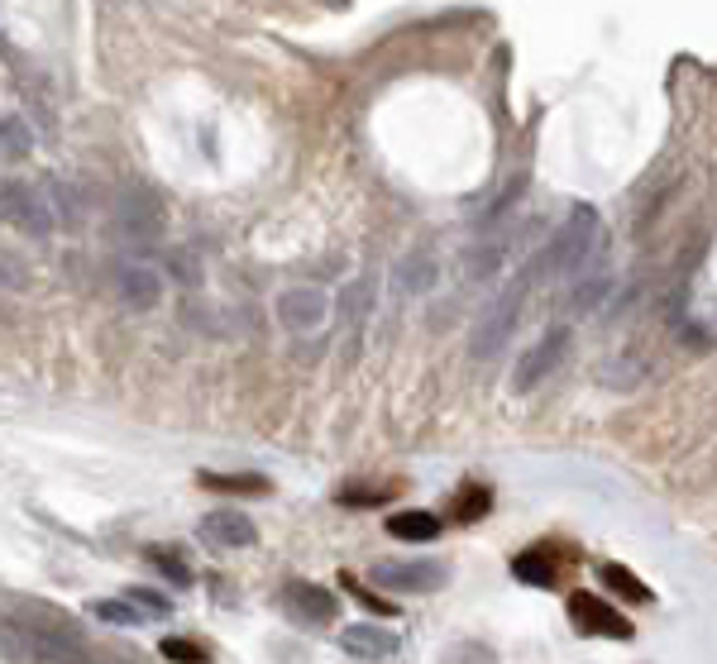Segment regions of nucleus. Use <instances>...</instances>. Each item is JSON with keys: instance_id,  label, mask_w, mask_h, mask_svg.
I'll return each instance as SVG.
<instances>
[{"instance_id": "nucleus-12", "label": "nucleus", "mask_w": 717, "mask_h": 664, "mask_svg": "<svg viewBox=\"0 0 717 664\" xmlns=\"http://www.w3.org/2000/svg\"><path fill=\"white\" fill-rule=\"evenodd\" d=\"M340 650L345 655H355V660H393L402 650V641H397V631H388V627L355 621V627L340 631Z\"/></svg>"}, {"instance_id": "nucleus-10", "label": "nucleus", "mask_w": 717, "mask_h": 664, "mask_svg": "<svg viewBox=\"0 0 717 664\" xmlns=\"http://www.w3.org/2000/svg\"><path fill=\"white\" fill-rule=\"evenodd\" d=\"M201 540L225 545V550H250L258 540V526H254V516L240 512V506H216V512L201 516Z\"/></svg>"}, {"instance_id": "nucleus-3", "label": "nucleus", "mask_w": 717, "mask_h": 664, "mask_svg": "<svg viewBox=\"0 0 717 664\" xmlns=\"http://www.w3.org/2000/svg\"><path fill=\"white\" fill-rule=\"evenodd\" d=\"M531 288H536V282H531V272H521V278L507 282L502 296L484 311V321L474 325L469 354H474V359H488L498 345H507V335H512V325H517V316H521V302H527V292H531Z\"/></svg>"}, {"instance_id": "nucleus-7", "label": "nucleus", "mask_w": 717, "mask_h": 664, "mask_svg": "<svg viewBox=\"0 0 717 664\" xmlns=\"http://www.w3.org/2000/svg\"><path fill=\"white\" fill-rule=\"evenodd\" d=\"M569 340H574V330L569 325H555L545 340L531 349V354H521V363H517V373H512V387L517 393H531L536 383H545L559 363H565V354H569Z\"/></svg>"}, {"instance_id": "nucleus-17", "label": "nucleus", "mask_w": 717, "mask_h": 664, "mask_svg": "<svg viewBox=\"0 0 717 664\" xmlns=\"http://www.w3.org/2000/svg\"><path fill=\"white\" fill-rule=\"evenodd\" d=\"M603 583L612 593L627 597V603H636V607L650 603V589H646V583H636V574H632V569H622V564H603Z\"/></svg>"}, {"instance_id": "nucleus-1", "label": "nucleus", "mask_w": 717, "mask_h": 664, "mask_svg": "<svg viewBox=\"0 0 717 664\" xmlns=\"http://www.w3.org/2000/svg\"><path fill=\"white\" fill-rule=\"evenodd\" d=\"M593 244H598V215L589 211V206H574V215L551 234L545 254L527 264L531 282L551 278V272H574V268H583V264H589V254H593Z\"/></svg>"}, {"instance_id": "nucleus-14", "label": "nucleus", "mask_w": 717, "mask_h": 664, "mask_svg": "<svg viewBox=\"0 0 717 664\" xmlns=\"http://www.w3.org/2000/svg\"><path fill=\"white\" fill-rule=\"evenodd\" d=\"M388 536H393V540H436L440 536V516H430V512H393V516H388Z\"/></svg>"}, {"instance_id": "nucleus-15", "label": "nucleus", "mask_w": 717, "mask_h": 664, "mask_svg": "<svg viewBox=\"0 0 717 664\" xmlns=\"http://www.w3.org/2000/svg\"><path fill=\"white\" fill-rule=\"evenodd\" d=\"M340 311H345L349 330H359V325L369 321V311H373V278H355V282H349V288L340 292Z\"/></svg>"}, {"instance_id": "nucleus-23", "label": "nucleus", "mask_w": 717, "mask_h": 664, "mask_svg": "<svg viewBox=\"0 0 717 664\" xmlns=\"http://www.w3.org/2000/svg\"><path fill=\"white\" fill-rule=\"evenodd\" d=\"M484 512H488V492L484 488H469L464 498L454 502V516H460V521H478Z\"/></svg>"}, {"instance_id": "nucleus-19", "label": "nucleus", "mask_w": 717, "mask_h": 664, "mask_svg": "<svg viewBox=\"0 0 717 664\" xmlns=\"http://www.w3.org/2000/svg\"><path fill=\"white\" fill-rule=\"evenodd\" d=\"M167 660L173 664H211V655H206V645H197V641H187V636H167V641L159 645Z\"/></svg>"}, {"instance_id": "nucleus-11", "label": "nucleus", "mask_w": 717, "mask_h": 664, "mask_svg": "<svg viewBox=\"0 0 717 664\" xmlns=\"http://www.w3.org/2000/svg\"><path fill=\"white\" fill-rule=\"evenodd\" d=\"M282 607H287V617L292 621H311V627H325L331 617H340V607H335V597L316 589V583H307V579H292L282 589Z\"/></svg>"}, {"instance_id": "nucleus-22", "label": "nucleus", "mask_w": 717, "mask_h": 664, "mask_svg": "<svg viewBox=\"0 0 717 664\" xmlns=\"http://www.w3.org/2000/svg\"><path fill=\"white\" fill-rule=\"evenodd\" d=\"M125 603H135L143 617H153V611H159V617H167V611H173V603H167V593H153V589H129L125 593Z\"/></svg>"}, {"instance_id": "nucleus-16", "label": "nucleus", "mask_w": 717, "mask_h": 664, "mask_svg": "<svg viewBox=\"0 0 717 664\" xmlns=\"http://www.w3.org/2000/svg\"><path fill=\"white\" fill-rule=\"evenodd\" d=\"M86 611L101 621H115V627H143V621H149L135 603H125V597H101V603H91Z\"/></svg>"}, {"instance_id": "nucleus-4", "label": "nucleus", "mask_w": 717, "mask_h": 664, "mask_svg": "<svg viewBox=\"0 0 717 664\" xmlns=\"http://www.w3.org/2000/svg\"><path fill=\"white\" fill-rule=\"evenodd\" d=\"M450 579L446 559H378L373 583L388 593H440Z\"/></svg>"}, {"instance_id": "nucleus-5", "label": "nucleus", "mask_w": 717, "mask_h": 664, "mask_svg": "<svg viewBox=\"0 0 717 664\" xmlns=\"http://www.w3.org/2000/svg\"><path fill=\"white\" fill-rule=\"evenodd\" d=\"M0 215H5L20 234H30V240H48L58 225L48 197L38 187H24V182H5V187H0Z\"/></svg>"}, {"instance_id": "nucleus-6", "label": "nucleus", "mask_w": 717, "mask_h": 664, "mask_svg": "<svg viewBox=\"0 0 717 664\" xmlns=\"http://www.w3.org/2000/svg\"><path fill=\"white\" fill-rule=\"evenodd\" d=\"M111 288L120 296L125 311H159L163 302V272L153 264H139V258H125V264H115L111 272Z\"/></svg>"}, {"instance_id": "nucleus-9", "label": "nucleus", "mask_w": 717, "mask_h": 664, "mask_svg": "<svg viewBox=\"0 0 717 664\" xmlns=\"http://www.w3.org/2000/svg\"><path fill=\"white\" fill-rule=\"evenodd\" d=\"M325 292L321 288H287L282 296H278V321L287 325L292 335H307V330H321L325 325Z\"/></svg>"}, {"instance_id": "nucleus-20", "label": "nucleus", "mask_w": 717, "mask_h": 664, "mask_svg": "<svg viewBox=\"0 0 717 664\" xmlns=\"http://www.w3.org/2000/svg\"><path fill=\"white\" fill-rule=\"evenodd\" d=\"M143 559H149L153 569H163V574H167V583H173V589H192V569L182 564L177 555H167V550H143Z\"/></svg>"}, {"instance_id": "nucleus-2", "label": "nucleus", "mask_w": 717, "mask_h": 664, "mask_svg": "<svg viewBox=\"0 0 717 664\" xmlns=\"http://www.w3.org/2000/svg\"><path fill=\"white\" fill-rule=\"evenodd\" d=\"M163 201L149 187H129L125 197H115V240L125 249H153L163 240Z\"/></svg>"}, {"instance_id": "nucleus-13", "label": "nucleus", "mask_w": 717, "mask_h": 664, "mask_svg": "<svg viewBox=\"0 0 717 664\" xmlns=\"http://www.w3.org/2000/svg\"><path fill=\"white\" fill-rule=\"evenodd\" d=\"M512 574L531 589H555L559 583V559H555V545H536V550L517 555L512 559Z\"/></svg>"}, {"instance_id": "nucleus-8", "label": "nucleus", "mask_w": 717, "mask_h": 664, "mask_svg": "<svg viewBox=\"0 0 717 664\" xmlns=\"http://www.w3.org/2000/svg\"><path fill=\"white\" fill-rule=\"evenodd\" d=\"M569 621H574V631H583V636H617V641H627L632 636V621L622 617L617 607H608L603 597H593V593H574L569 597Z\"/></svg>"}, {"instance_id": "nucleus-25", "label": "nucleus", "mask_w": 717, "mask_h": 664, "mask_svg": "<svg viewBox=\"0 0 717 664\" xmlns=\"http://www.w3.org/2000/svg\"><path fill=\"white\" fill-rule=\"evenodd\" d=\"M340 579H345V589H349V593H355V597H359V603H363V607H373V611H383V617H393V607H388V603H383V597H373V593H369V589H363V583H359L355 574H340Z\"/></svg>"}, {"instance_id": "nucleus-26", "label": "nucleus", "mask_w": 717, "mask_h": 664, "mask_svg": "<svg viewBox=\"0 0 717 664\" xmlns=\"http://www.w3.org/2000/svg\"><path fill=\"white\" fill-rule=\"evenodd\" d=\"M0 282H5V288H15V292L30 288V278H24V268H20L10 254H0Z\"/></svg>"}, {"instance_id": "nucleus-24", "label": "nucleus", "mask_w": 717, "mask_h": 664, "mask_svg": "<svg viewBox=\"0 0 717 664\" xmlns=\"http://www.w3.org/2000/svg\"><path fill=\"white\" fill-rule=\"evenodd\" d=\"M446 664H498V660H493L484 645H454L446 655Z\"/></svg>"}, {"instance_id": "nucleus-27", "label": "nucleus", "mask_w": 717, "mask_h": 664, "mask_svg": "<svg viewBox=\"0 0 717 664\" xmlns=\"http://www.w3.org/2000/svg\"><path fill=\"white\" fill-rule=\"evenodd\" d=\"M0 139H5V144H10V149H15V153H24V149H30V139H24V129H20V120H5V125H0Z\"/></svg>"}, {"instance_id": "nucleus-18", "label": "nucleus", "mask_w": 717, "mask_h": 664, "mask_svg": "<svg viewBox=\"0 0 717 664\" xmlns=\"http://www.w3.org/2000/svg\"><path fill=\"white\" fill-rule=\"evenodd\" d=\"M201 484L216 492H268V478L258 474H201Z\"/></svg>"}, {"instance_id": "nucleus-21", "label": "nucleus", "mask_w": 717, "mask_h": 664, "mask_svg": "<svg viewBox=\"0 0 717 664\" xmlns=\"http://www.w3.org/2000/svg\"><path fill=\"white\" fill-rule=\"evenodd\" d=\"M430 282H436V264H430V258H407V264H402V288L407 292H426Z\"/></svg>"}]
</instances>
